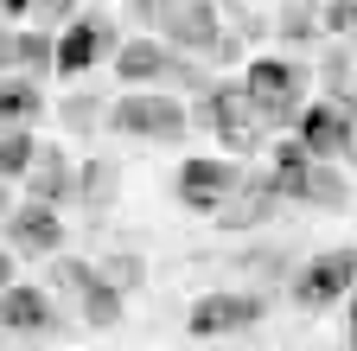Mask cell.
Returning <instances> with one entry per match:
<instances>
[{
	"label": "cell",
	"mask_w": 357,
	"mask_h": 351,
	"mask_svg": "<svg viewBox=\"0 0 357 351\" xmlns=\"http://www.w3.org/2000/svg\"><path fill=\"white\" fill-rule=\"evenodd\" d=\"M134 20L160 32V45L185 52L198 64H230L243 52V38H230V26H223L217 0H128Z\"/></svg>",
	"instance_id": "cell-1"
},
{
	"label": "cell",
	"mask_w": 357,
	"mask_h": 351,
	"mask_svg": "<svg viewBox=\"0 0 357 351\" xmlns=\"http://www.w3.org/2000/svg\"><path fill=\"white\" fill-rule=\"evenodd\" d=\"M115 77H121V90H166V96L172 90H192V96L211 90V70L185 52L160 45V38H128L115 52Z\"/></svg>",
	"instance_id": "cell-2"
},
{
	"label": "cell",
	"mask_w": 357,
	"mask_h": 351,
	"mask_svg": "<svg viewBox=\"0 0 357 351\" xmlns=\"http://www.w3.org/2000/svg\"><path fill=\"white\" fill-rule=\"evenodd\" d=\"M306 64L300 58H255L249 70H243V96H249V109H255V121L261 128H294L300 115H306Z\"/></svg>",
	"instance_id": "cell-3"
},
{
	"label": "cell",
	"mask_w": 357,
	"mask_h": 351,
	"mask_svg": "<svg viewBox=\"0 0 357 351\" xmlns=\"http://www.w3.org/2000/svg\"><path fill=\"white\" fill-rule=\"evenodd\" d=\"M109 128L128 135V141L178 147L185 128H192V115H185V103L166 96V90H121V96H109Z\"/></svg>",
	"instance_id": "cell-4"
},
{
	"label": "cell",
	"mask_w": 357,
	"mask_h": 351,
	"mask_svg": "<svg viewBox=\"0 0 357 351\" xmlns=\"http://www.w3.org/2000/svg\"><path fill=\"white\" fill-rule=\"evenodd\" d=\"M275 186H281V198H300V204H319V211H344L351 204V186H344V172L338 166H326V160H312L294 135L287 141H275Z\"/></svg>",
	"instance_id": "cell-5"
},
{
	"label": "cell",
	"mask_w": 357,
	"mask_h": 351,
	"mask_svg": "<svg viewBox=\"0 0 357 351\" xmlns=\"http://www.w3.org/2000/svg\"><path fill=\"white\" fill-rule=\"evenodd\" d=\"M357 294V243H338V249H319L300 262V275L287 287V300L300 306V313H326V306L351 300Z\"/></svg>",
	"instance_id": "cell-6"
},
{
	"label": "cell",
	"mask_w": 357,
	"mask_h": 351,
	"mask_svg": "<svg viewBox=\"0 0 357 351\" xmlns=\"http://www.w3.org/2000/svg\"><path fill=\"white\" fill-rule=\"evenodd\" d=\"M192 121L204 128V135H217V147H230V154H249L268 135V128L255 121V109H249V96H243V77L236 83H211V90L198 96V109H192Z\"/></svg>",
	"instance_id": "cell-7"
},
{
	"label": "cell",
	"mask_w": 357,
	"mask_h": 351,
	"mask_svg": "<svg viewBox=\"0 0 357 351\" xmlns=\"http://www.w3.org/2000/svg\"><path fill=\"white\" fill-rule=\"evenodd\" d=\"M236 186H243V166L230 154H192L185 166H178V179H172V198L185 204L192 217H217Z\"/></svg>",
	"instance_id": "cell-8"
},
{
	"label": "cell",
	"mask_w": 357,
	"mask_h": 351,
	"mask_svg": "<svg viewBox=\"0 0 357 351\" xmlns=\"http://www.w3.org/2000/svg\"><path fill=\"white\" fill-rule=\"evenodd\" d=\"M121 45H128V38L115 32L109 13H77L58 32V77H83V70H96V64H115Z\"/></svg>",
	"instance_id": "cell-9"
},
{
	"label": "cell",
	"mask_w": 357,
	"mask_h": 351,
	"mask_svg": "<svg viewBox=\"0 0 357 351\" xmlns=\"http://www.w3.org/2000/svg\"><path fill=\"white\" fill-rule=\"evenodd\" d=\"M0 243H7L20 262H58V255H64V217H58L52 204L20 198L13 217L0 224Z\"/></svg>",
	"instance_id": "cell-10"
},
{
	"label": "cell",
	"mask_w": 357,
	"mask_h": 351,
	"mask_svg": "<svg viewBox=\"0 0 357 351\" xmlns=\"http://www.w3.org/2000/svg\"><path fill=\"white\" fill-rule=\"evenodd\" d=\"M294 141L312 154V160H326V166H338V160H351V147H357V121L338 109V103H306V115L294 121Z\"/></svg>",
	"instance_id": "cell-11"
},
{
	"label": "cell",
	"mask_w": 357,
	"mask_h": 351,
	"mask_svg": "<svg viewBox=\"0 0 357 351\" xmlns=\"http://www.w3.org/2000/svg\"><path fill=\"white\" fill-rule=\"evenodd\" d=\"M0 332L7 338H58L64 332V306L52 300V287H7L0 294Z\"/></svg>",
	"instance_id": "cell-12"
},
{
	"label": "cell",
	"mask_w": 357,
	"mask_h": 351,
	"mask_svg": "<svg viewBox=\"0 0 357 351\" xmlns=\"http://www.w3.org/2000/svg\"><path fill=\"white\" fill-rule=\"evenodd\" d=\"M275 211H281V186H275V172H243V186L223 198V211L211 217V224H217V230H230V237H243V230H261Z\"/></svg>",
	"instance_id": "cell-13"
},
{
	"label": "cell",
	"mask_w": 357,
	"mask_h": 351,
	"mask_svg": "<svg viewBox=\"0 0 357 351\" xmlns=\"http://www.w3.org/2000/svg\"><path fill=\"white\" fill-rule=\"evenodd\" d=\"M261 313H268L261 294H204V300H192V338L249 332V326H261Z\"/></svg>",
	"instance_id": "cell-14"
},
{
	"label": "cell",
	"mask_w": 357,
	"mask_h": 351,
	"mask_svg": "<svg viewBox=\"0 0 357 351\" xmlns=\"http://www.w3.org/2000/svg\"><path fill=\"white\" fill-rule=\"evenodd\" d=\"M77 172H83V166L70 160V147H52V141H45L38 160H32V172H26V198L64 211V198H77Z\"/></svg>",
	"instance_id": "cell-15"
},
{
	"label": "cell",
	"mask_w": 357,
	"mask_h": 351,
	"mask_svg": "<svg viewBox=\"0 0 357 351\" xmlns=\"http://www.w3.org/2000/svg\"><path fill=\"white\" fill-rule=\"evenodd\" d=\"M13 77H58V32H38V26H13Z\"/></svg>",
	"instance_id": "cell-16"
},
{
	"label": "cell",
	"mask_w": 357,
	"mask_h": 351,
	"mask_svg": "<svg viewBox=\"0 0 357 351\" xmlns=\"http://www.w3.org/2000/svg\"><path fill=\"white\" fill-rule=\"evenodd\" d=\"M38 115H45V83H32V77H0V135L32 128Z\"/></svg>",
	"instance_id": "cell-17"
},
{
	"label": "cell",
	"mask_w": 357,
	"mask_h": 351,
	"mask_svg": "<svg viewBox=\"0 0 357 351\" xmlns=\"http://www.w3.org/2000/svg\"><path fill=\"white\" fill-rule=\"evenodd\" d=\"M319 7H326V0H281V13H275V38H281V45H319V38H326Z\"/></svg>",
	"instance_id": "cell-18"
},
{
	"label": "cell",
	"mask_w": 357,
	"mask_h": 351,
	"mask_svg": "<svg viewBox=\"0 0 357 351\" xmlns=\"http://www.w3.org/2000/svg\"><path fill=\"white\" fill-rule=\"evenodd\" d=\"M121 313H128V294H121V287H109V281H102V269H96V287L77 300V320H83V326H96V332H109V326H121Z\"/></svg>",
	"instance_id": "cell-19"
},
{
	"label": "cell",
	"mask_w": 357,
	"mask_h": 351,
	"mask_svg": "<svg viewBox=\"0 0 357 351\" xmlns=\"http://www.w3.org/2000/svg\"><path fill=\"white\" fill-rule=\"evenodd\" d=\"M38 135L32 128H13V135H0V179L7 186H26V172H32V160H38Z\"/></svg>",
	"instance_id": "cell-20"
},
{
	"label": "cell",
	"mask_w": 357,
	"mask_h": 351,
	"mask_svg": "<svg viewBox=\"0 0 357 351\" xmlns=\"http://www.w3.org/2000/svg\"><path fill=\"white\" fill-rule=\"evenodd\" d=\"M45 287L64 294V300L77 306L89 287H96V262H83V255H58V262H52V281H45Z\"/></svg>",
	"instance_id": "cell-21"
},
{
	"label": "cell",
	"mask_w": 357,
	"mask_h": 351,
	"mask_svg": "<svg viewBox=\"0 0 357 351\" xmlns=\"http://www.w3.org/2000/svg\"><path fill=\"white\" fill-rule=\"evenodd\" d=\"M58 121L70 128V135H96V128L109 121V103H102V96H89V90H77V96L58 103Z\"/></svg>",
	"instance_id": "cell-22"
},
{
	"label": "cell",
	"mask_w": 357,
	"mask_h": 351,
	"mask_svg": "<svg viewBox=\"0 0 357 351\" xmlns=\"http://www.w3.org/2000/svg\"><path fill=\"white\" fill-rule=\"evenodd\" d=\"M77 198H83L89 211H102V204L115 198V160H83V172H77Z\"/></svg>",
	"instance_id": "cell-23"
},
{
	"label": "cell",
	"mask_w": 357,
	"mask_h": 351,
	"mask_svg": "<svg viewBox=\"0 0 357 351\" xmlns=\"http://www.w3.org/2000/svg\"><path fill=\"white\" fill-rule=\"evenodd\" d=\"M96 269H102V281H109V287H121V294H134V287L147 281V262L134 255V249H109Z\"/></svg>",
	"instance_id": "cell-24"
},
{
	"label": "cell",
	"mask_w": 357,
	"mask_h": 351,
	"mask_svg": "<svg viewBox=\"0 0 357 351\" xmlns=\"http://www.w3.org/2000/svg\"><path fill=\"white\" fill-rule=\"evenodd\" d=\"M319 26L332 38H344V45H357V0H326V7H319Z\"/></svg>",
	"instance_id": "cell-25"
},
{
	"label": "cell",
	"mask_w": 357,
	"mask_h": 351,
	"mask_svg": "<svg viewBox=\"0 0 357 351\" xmlns=\"http://www.w3.org/2000/svg\"><path fill=\"white\" fill-rule=\"evenodd\" d=\"M77 20V0H32V20L26 26H38V32H64Z\"/></svg>",
	"instance_id": "cell-26"
},
{
	"label": "cell",
	"mask_w": 357,
	"mask_h": 351,
	"mask_svg": "<svg viewBox=\"0 0 357 351\" xmlns=\"http://www.w3.org/2000/svg\"><path fill=\"white\" fill-rule=\"evenodd\" d=\"M7 287H20V255L0 243V294H7Z\"/></svg>",
	"instance_id": "cell-27"
},
{
	"label": "cell",
	"mask_w": 357,
	"mask_h": 351,
	"mask_svg": "<svg viewBox=\"0 0 357 351\" xmlns=\"http://www.w3.org/2000/svg\"><path fill=\"white\" fill-rule=\"evenodd\" d=\"M0 77H13V26L0 20Z\"/></svg>",
	"instance_id": "cell-28"
},
{
	"label": "cell",
	"mask_w": 357,
	"mask_h": 351,
	"mask_svg": "<svg viewBox=\"0 0 357 351\" xmlns=\"http://www.w3.org/2000/svg\"><path fill=\"white\" fill-rule=\"evenodd\" d=\"M0 20H7V26H20V20H32V0H0Z\"/></svg>",
	"instance_id": "cell-29"
},
{
	"label": "cell",
	"mask_w": 357,
	"mask_h": 351,
	"mask_svg": "<svg viewBox=\"0 0 357 351\" xmlns=\"http://www.w3.org/2000/svg\"><path fill=\"white\" fill-rule=\"evenodd\" d=\"M7 217H13V186L0 179V224H7Z\"/></svg>",
	"instance_id": "cell-30"
},
{
	"label": "cell",
	"mask_w": 357,
	"mask_h": 351,
	"mask_svg": "<svg viewBox=\"0 0 357 351\" xmlns=\"http://www.w3.org/2000/svg\"><path fill=\"white\" fill-rule=\"evenodd\" d=\"M344 306H351V345H357V294H351V300H344Z\"/></svg>",
	"instance_id": "cell-31"
},
{
	"label": "cell",
	"mask_w": 357,
	"mask_h": 351,
	"mask_svg": "<svg viewBox=\"0 0 357 351\" xmlns=\"http://www.w3.org/2000/svg\"><path fill=\"white\" fill-rule=\"evenodd\" d=\"M0 351H7V332H0Z\"/></svg>",
	"instance_id": "cell-32"
},
{
	"label": "cell",
	"mask_w": 357,
	"mask_h": 351,
	"mask_svg": "<svg viewBox=\"0 0 357 351\" xmlns=\"http://www.w3.org/2000/svg\"><path fill=\"white\" fill-rule=\"evenodd\" d=\"M351 166H357V147H351Z\"/></svg>",
	"instance_id": "cell-33"
}]
</instances>
